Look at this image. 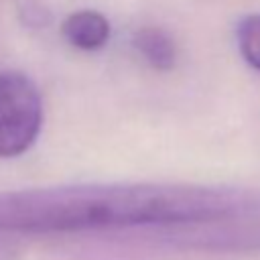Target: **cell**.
I'll list each match as a JSON object with an SVG mask.
<instances>
[{"mask_svg":"<svg viewBox=\"0 0 260 260\" xmlns=\"http://www.w3.org/2000/svg\"><path fill=\"white\" fill-rule=\"evenodd\" d=\"M236 43L242 59L260 71V14H246L236 26Z\"/></svg>","mask_w":260,"mask_h":260,"instance_id":"cell-4","label":"cell"},{"mask_svg":"<svg viewBox=\"0 0 260 260\" xmlns=\"http://www.w3.org/2000/svg\"><path fill=\"white\" fill-rule=\"evenodd\" d=\"M61 35L79 51H100L110 39V22L98 10H77L63 20Z\"/></svg>","mask_w":260,"mask_h":260,"instance_id":"cell-2","label":"cell"},{"mask_svg":"<svg viewBox=\"0 0 260 260\" xmlns=\"http://www.w3.org/2000/svg\"><path fill=\"white\" fill-rule=\"evenodd\" d=\"M43 126V100L26 75L0 73V158L24 154L39 138Z\"/></svg>","mask_w":260,"mask_h":260,"instance_id":"cell-1","label":"cell"},{"mask_svg":"<svg viewBox=\"0 0 260 260\" xmlns=\"http://www.w3.org/2000/svg\"><path fill=\"white\" fill-rule=\"evenodd\" d=\"M136 53L156 71H171L177 65V45L173 37L158 26H142L132 37Z\"/></svg>","mask_w":260,"mask_h":260,"instance_id":"cell-3","label":"cell"}]
</instances>
